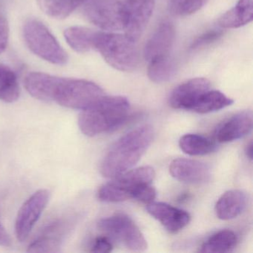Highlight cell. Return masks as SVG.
<instances>
[{
  "label": "cell",
  "mask_w": 253,
  "mask_h": 253,
  "mask_svg": "<svg viewBox=\"0 0 253 253\" xmlns=\"http://www.w3.org/2000/svg\"><path fill=\"white\" fill-rule=\"evenodd\" d=\"M153 138V128L149 125L137 127L121 137L102 160V175L113 178L132 168L146 153Z\"/></svg>",
  "instance_id": "1"
},
{
  "label": "cell",
  "mask_w": 253,
  "mask_h": 253,
  "mask_svg": "<svg viewBox=\"0 0 253 253\" xmlns=\"http://www.w3.org/2000/svg\"><path fill=\"white\" fill-rule=\"evenodd\" d=\"M129 109L126 97L104 95L83 109L78 119L80 129L88 137L113 131L126 121Z\"/></svg>",
  "instance_id": "2"
},
{
  "label": "cell",
  "mask_w": 253,
  "mask_h": 253,
  "mask_svg": "<svg viewBox=\"0 0 253 253\" xmlns=\"http://www.w3.org/2000/svg\"><path fill=\"white\" fill-rule=\"evenodd\" d=\"M93 46L105 61L117 70L132 72L138 66L140 58L137 41L126 34L95 32Z\"/></svg>",
  "instance_id": "3"
},
{
  "label": "cell",
  "mask_w": 253,
  "mask_h": 253,
  "mask_svg": "<svg viewBox=\"0 0 253 253\" xmlns=\"http://www.w3.org/2000/svg\"><path fill=\"white\" fill-rule=\"evenodd\" d=\"M104 95L103 88L91 81L57 77L51 102L63 107L83 110Z\"/></svg>",
  "instance_id": "4"
},
{
  "label": "cell",
  "mask_w": 253,
  "mask_h": 253,
  "mask_svg": "<svg viewBox=\"0 0 253 253\" xmlns=\"http://www.w3.org/2000/svg\"><path fill=\"white\" fill-rule=\"evenodd\" d=\"M23 35L26 45L35 55L57 66L67 63V53L42 22L35 19L27 20Z\"/></svg>",
  "instance_id": "5"
},
{
  "label": "cell",
  "mask_w": 253,
  "mask_h": 253,
  "mask_svg": "<svg viewBox=\"0 0 253 253\" xmlns=\"http://www.w3.org/2000/svg\"><path fill=\"white\" fill-rule=\"evenodd\" d=\"M155 177V170L151 167H142L128 170L99 189L97 196L103 202L118 203L133 198L135 189L140 185L152 183Z\"/></svg>",
  "instance_id": "6"
},
{
  "label": "cell",
  "mask_w": 253,
  "mask_h": 253,
  "mask_svg": "<svg viewBox=\"0 0 253 253\" xmlns=\"http://www.w3.org/2000/svg\"><path fill=\"white\" fill-rule=\"evenodd\" d=\"M84 13L90 23L106 32L125 30L126 16L119 0H85Z\"/></svg>",
  "instance_id": "7"
},
{
  "label": "cell",
  "mask_w": 253,
  "mask_h": 253,
  "mask_svg": "<svg viewBox=\"0 0 253 253\" xmlns=\"http://www.w3.org/2000/svg\"><path fill=\"white\" fill-rule=\"evenodd\" d=\"M102 232L131 251L143 252L148 244L144 235L132 219L125 214H115L99 221Z\"/></svg>",
  "instance_id": "8"
},
{
  "label": "cell",
  "mask_w": 253,
  "mask_h": 253,
  "mask_svg": "<svg viewBox=\"0 0 253 253\" xmlns=\"http://www.w3.org/2000/svg\"><path fill=\"white\" fill-rule=\"evenodd\" d=\"M50 193L46 189H40L34 193L19 210L15 222L17 240L24 241L41 217L49 201Z\"/></svg>",
  "instance_id": "9"
},
{
  "label": "cell",
  "mask_w": 253,
  "mask_h": 253,
  "mask_svg": "<svg viewBox=\"0 0 253 253\" xmlns=\"http://www.w3.org/2000/svg\"><path fill=\"white\" fill-rule=\"evenodd\" d=\"M123 4L126 16L125 34L137 42L153 14L155 0H124Z\"/></svg>",
  "instance_id": "10"
},
{
  "label": "cell",
  "mask_w": 253,
  "mask_h": 253,
  "mask_svg": "<svg viewBox=\"0 0 253 253\" xmlns=\"http://www.w3.org/2000/svg\"><path fill=\"white\" fill-rule=\"evenodd\" d=\"M211 88L206 78L189 80L176 87L170 94L169 105L175 109L192 111L203 94Z\"/></svg>",
  "instance_id": "11"
},
{
  "label": "cell",
  "mask_w": 253,
  "mask_h": 253,
  "mask_svg": "<svg viewBox=\"0 0 253 253\" xmlns=\"http://www.w3.org/2000/svg\"><path fill=\"white\" fill-rule=\"evenodd\" d=\"M169 172L178 181L191 184L206 183L211 177V170L208 166L187 158H177L171 161Z\"/></svg>",
  "instance_id": "12"
},
{
  "label": "cell",
  "mask_w": 253,
  "mask_h": 253,
  "mask_svg": "<svg viewBox=\"0 0 253 253\" xmlns=\"http://www.w3.org/2000/svg\"><path fill=\"white\" fill-rule=\"evenodd\" d=\"M174 36L175 31L172 23L169 21L161 23L145 45L143 51L145 60L149 63L169 56Z\"/></svg>",
  "instance_id": "13"
},
{
  "label": "cell",
  "mask_w": 253,
  "mask_h": 253,
  "mask_svg": "<svg viewBox=\"0 0 253 253\" xmlns=\"http://www.w3.org/2000/svg\"><path fill=\"white\" fill-rule=\"evenodd\" d=\"M146 210L171 233H177L190 221V215L187 211L166 203L153 201L147 204Z\"/></svg>",
  "instance_id": "14"
},
{
  "label": "cell",
  "mask_w": 253,
  "mask_h": 253,
  "mask_svg": "<svg viewBox=\"0 0 253 253\" xmlns=\"http://www.w3.org/2000/svg\"><path fill=\"white\" fill-rule=\"evenodd\" d=\"M253 112L243 111L229 118L217 130L216 138L220 143H229L242 138L253 128Z\"/></svg>",
  "instance_id": "15"
},
{
  "label": "cell",
  "mask_w": 253,
  "mask_h": 253,
  "mask_svg": "<svg viewBox=\"0 0 253 253\" xmlns=\"http://www.w3.org/2000/svg\"><path fill=\"white\" fill-rule=\"evenodd\" d=\"M247 195L242 191L232 189L221 195L215 205V212L220 220L235 218L241 214L247 207Z\"/></svg>",
  "instance_id": "16"
},
{
  "label": "cell",
  "mask_w": 253,
  "mask_h": 253,
  "mask_svg": "<svg viewBox=\"0 0 253 253\" xmlns=\"http://www.w3.org/2000/svg\"><path fill=\"white\" fill-rule=\"evenodd\" d=\"M253 0H239L235 6L219 18L218 25L223 29H238L253 21Z\"/></svg>",
  "instance_id": "17"
},
{
  "label": "cell",
  "mask_w": 253,
  "mask_h": 253,
  "mask_svg": "<svg viewBox=\"0 0 253 253\" xmlns=\"http://www.w3.org/2000/svg\"><path fill=\"white\" fill-rule=\"evenodd\" d=\"M95 32L88 28L73 26L65 30L64 38L74 51L84 54L94 50L93 42Z\"/></svg>",
  "instance_id": "18"
},
{
  "label": "cell",
  "mask_w": 253,
  "mask_h": 253,
  "mask_svg": "<svg viewBox=\"0 0 253 253\" xmlns=\"http://www.w3.org/2000/svg\"><path fill=\"white\" fill-rule=\"evenodd\" d=\"M85 0H38L41 9L52 18L63 20L69 17Z\"/></svg>",
  "instance_id": "19"
},
{
  "label": "cell",
  "mask_w": 253,
  "mask_h": 253,
  "mask_svg": "<svg viewBox=\"0 0 253 253\" xmlns=\"http://www.w3.org/2000/svg\"><path fill=\"white\" fill-rule=\"evenodd\" d=\"M179 146L185 153L192 156H201L214 152L216 145L212 140L204 136L187 134L180 137Z\"/></svg>",
  "instance_id": "20"
},
{
  "label": "cell",
  "mask_w": 253,
  "mask_h": 253,
  "mask_svg": "<svg viewBox=\"0 0 253 253\" xmlns=\"http://www.w3.org/2000/svg\"><path fill=\"white\" fill-rule=\"evenodd\" d=\"M233 103V100L223 93L210 89L201 95L192 111L199 114L210 113L231 106Z\"/></svg>",
  "instance_id": "21"
},
{
  "label": "cell",
  "mask_w": 253,
  "mask_h": 253,
  "mask_svg": "<svg viewBox=\"0 0 253 253\" xmlns=\"http://www.w3.org/2000/svg\"><path fill=\"white\" fill-rule=\"evenodd\" d=\"M18 79L14 71L0 65V100L5 103H14L20 97Z\"/></svg>",
  "instance_id": "22"
},
{
  "label": "cell",
  "mask_w": 253,
  "mask_h": 253,
  "mask_svg": "<svg viewBox=\"0 0 253 253\" xmlns=\"http://www.w3.org/2000/svg\"><path fill=\"white\" fill-rule=\"evenodd\" d=\"M238 242L235 232L221 230L210 237L201 247V253H227L233 250Z\"/></svg>",
  "instance_id": "23"
},
{
  "label": "cell",
  "mask_w": 253,
  "mask_h": 253,
  "mask_svg": "<svg viewBox=\"0 0 253 253\" xmlns=\"http://www.w3.org/2000/svg\"><path fill=\"white\" fill-rule=\"evenodd\" d=\"M148 77L152 82L162 84L170 81L176 73V64L170 56L149 62Z\"/></svg>",
  "instance_id": "24"
},
{
  "label": "cell",
  "mask_w": 253,
  "mask_h": 253,
  "mask_svg": "<svg viewBox=\"0 0 253 253\" xmlns=\"http://www.w3.org/2000/svg\"><path fill=\"white\" fill-rule=\"evenodd\" d=\"M208 0H169V10L173 15L186 17L203 8Z\"/></svg>",
  "instance_id": "25"
},
{
  "label": "cell",
  "mask_w": 253,
  "mask_h": 253,
  "mask_svg": "<svg viewBox=\"0 0 253 253\" xmlns=\"http://www.w3.org/2000/svg\"><path fill=\"white\" fill-rule=\"evenodd\" d=\"M156 198V190L151 183H144L140 185L133 194V199L137 200L145 204H150L153 202Z\"/></svg>",
  "instance_id": "26"
},
{
  "label": "cell",
  "mask_w": 253,
  "mask_h": 253,
  "mask_svg": "<svg viewBox=\"0 0 253 253\" xmlns=\"http://www.w3.org/2000/svg\"><path fill=\"white\" fill-rule=\"evenodd\" d=\"M223 31L211 30L203 34L201 36L195 40L191 45V49L196 50L202 47L207 46L212 43L214 41L221 38L223 35Z\"/></svg>",
  "instance_id": "27"
},
{
  "label": "cell",
  "mask_w": 253,
  "mask_h": 253,
  "mask_svg": "<svg viewBox=\"0 0 253 253\" xmlns=\"http://www.w3.org/2000/svg\"><path fill=\"white\" fill-rule=\"evenodd\" d=\"M113 246L108 237L101 236L96 238L91 247L93 253H107L112 251Z\"/></svg>",
  "instance_id": "28"
},
{
  "label": "cell",
  "mask_w": 253,
  "mask_h": 253,
  "mask_svg": "<svg viewBox=\"0 0 253 253\" xmlns=\"http://www.w3.org/2000/svg\"><path fill=\"white\" fill-rule=\"evenodd\" d=\"M9 28L5 18L0 17V54L5 51L8 45Z\"/></svg>",
  "instance_id": "29"
},
{
  "label": "cell",
  "mask_w": 253,
  "mask_h": 253,
  "mask_svg": "<svg viewBox=\"0 0 253 253\" xmlns=\"http://www.w3.org/2000/svg\"><path fill=\"white\" fill-rule=\"evenodd\" d=\"M10 245H11V238L0 220V246L9 247Z\"/></svg>",
  "instance_id": "30"
},
{
  "label": "cell",
  "mask_w": 253,
  "mask_h": 253,
  "mask_svg": "<svg viewBox=\"0 0 253 253\" xmlns=\"http://www.w3.org/2000/svg\"><path fill=\"white\" fill-rule=\"evenodd\" d=\"M246 155L247 158L252 161L253 160V142H250L249 144H247V147L245 149Z\"/></svg>",
  "instance_id": "31"
}]
</instances>
